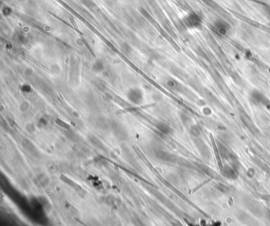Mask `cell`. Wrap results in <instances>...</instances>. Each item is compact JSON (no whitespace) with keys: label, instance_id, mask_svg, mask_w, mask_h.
<instances>
[{"label":"cell","instance_id":"obj_3","mask_svg":"<svg viewBox=\"0 0 270 226\" xmlns=\"http://www.w3.org/2000/svg\"><path fill=\"white\" fill-rule=\"evenodd\" d=\"M112 130H113V133L117 136V138L119 139H125L128 137V132L125 130V128L122 127L121 125L118 123L115 124L114 127H112Z\"/></svg>","mask_w":270,"mask_h":226},{"label":"cell","instance_id":"obj_2","mask_svg":"<svg viewBox=\"0 0 270 226\" xmlns=\"http://www.w3.org/2000/svg\"><path fill=\"white\" fill-rule=\"evenodd\" d=\"M184 24L190 28H196L198 27L201 23V20L200 17L196 15V13H190L186 16L184 19Z\"/></svg>","mask_w":270,"mask_h":226},{"label":"cell","instance_id":"obj_9","mask_svg":"<svg viewBox=\"0 0 270 226\" xmlns=\"http://www.w3.org/2000/svg\"><path fill=\"white\" fill-rule=\"evenodd\" d=\"M47 123H48V121L46 120V119L45 117H40L37 120V125L40 127H45V126L47 125Z\"/></svg>","mask_w":270,"mask_h":226},{"label":"cell","instance_id":"obj_7","mask_svg":"<svg viewBox=\"0 0 270 226\" xmlns=\"http://www.w3.org/2000/svg\"><path fill=\"white\" fill-rule=\"evenodd\" d=\"M36 128H37V127H36V124L34 123H29L25 125V130H26L27 132H29L30 134L35 132Z\"/></svg>","mask_w":270,"mask_h":226},{"label":"cell","instance_id":"obj_1","mask_svg":"<svg viewBox=\"0 0 270 226\" xmlns=\"http://www.w3.org/2000/svg\"><path fill=\"white\" fill-rule=\"evenodd\" d=\"M126 96L130 102L135 104H140L143 101V93L141 89L138 87L129 89L126 93Z\"/></svg>","mask_w":270,"mask_h":226},{"label":"cell","instance_id":"obj_5","mask_svg":"<svg viewBox=\"0 0 270 226\" xmlns=\"http://www.w3.org/2000/svg\"><path fill=\"white\" fill-rule=\"evenodd\" d=\"M37 180L40 183V185L43 187L47 186L49 184V178H48V176L45 175V174H44V173H41L40 175H38Z\"/></svg>","mask_w":270,"mask_h":226},{"label":"cell","instance_id":"obj_4","mask_svg":"<svg viewBox=\"0 0 270 226\" xmlns=\"http://www.w3.org/2000/svg\"><path fill=\"white\" fill-rule=\"evenodd\" d=\"M104 63H103V62H102V60H100V59H97L96 61L94 63V64H93V70H94L95 72H97V73L102 72L104 70Z\"/></svg>","mask_w":270,"mask_h":226},{"label":"cell","instance_id":"obj_8","mask_svg":"<svg viewBox=\"0 0 270 226\" xmlns=\"http://www.w3.org/2000/svg\"><path fill=\"white\" fill-rule=\"evenodd\" d=\"M21 91L24 93H30L32 92V87L30 85L25 84L21 86Z\"/></svg>","mask_w":270,"mask_h":226},{"label":"cell","instance_id":"obj_6","mask_svg":"<svg viewBox=\"0 0 270 226\" xmlns=\"http://www.w3.org/2000/svg\"><path fill=\"white\" fill-rule=\"evenodd\" d=\"M30 108V102H28V101H22L21 104H19L18 109L19 111L22 113H25V112H26L29 111V109Z\"/></svg>","mask_w":270,"mask_h":226}]
</instances>
